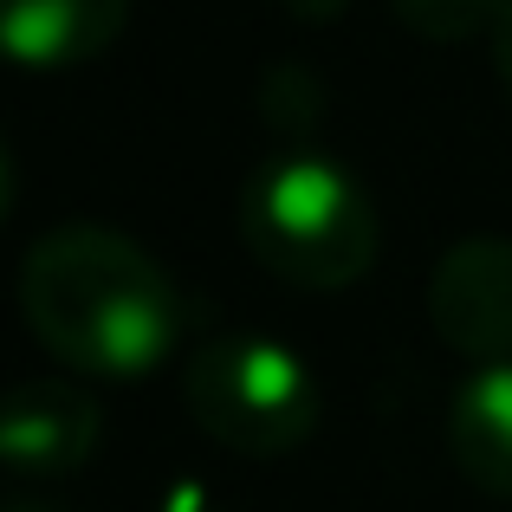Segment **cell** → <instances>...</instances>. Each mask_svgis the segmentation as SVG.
<instances>
[{"label": "cell", "mask_w": 512, "mask_h": 512, "mask_svg": "<svg viewBox=\"0 0 512 512\" xmlns=\"http://www.w3.org/2000/svg\"><path fill=\"white\" fill-rule=\"evenodd\" d=\"M448 454L480 493L512 500V357L461 376L448 402Z\"/></svg>", "instance_id": "52a82bcc"}, {"label": "cell", "mask_w": 512, "mask_h": 512, "mask_svg": "<svg viewBox=\"0 0 512 512\" xmlns=\"http://www.w3.org/2000/svg\"><path fill=\"white\" fill-rule=\"evenodd\" d=\"M493 72H500V78H506V91H512V0H506L500 26H493Z\"/></svg>", "instance_id": "9c48e42d"}, {"label": "cell", "mask_w": 512, "mask_h": 512, "mask_svg": "<svg viewBox=\"0 0 512 512\" xmlns=\"http://www.w3.org/2000/svg\"><path fill=\"white\" fill-rule=\"evenodd\" d=\"M20 312L78 376H150L182 338V292L169 266L98 221L52 227L26 247Z\"/></svg>", "instance_id": "6da1fadb"}, {"label": "cell", "mask_w": 512, "mask_h": 512, "mask_svg": "<svg viewBox=\"0 0 512 512\" xmlns=\"http://www.w3.org/2000/svg\"><path fill=\"white\" fill-rule=\"evenodd\" d=\"M292 13H299V20H338L344 13V0H286Z\"/></svg>", "instance_id": "30bf717a"}, {"label": "cell", "mask_w": 512, "mask_h": 512, "mask_svg": "<svg viewBox=\"0 0 512 512\" xmlns=\"http://www.w3.org/2000/svg\"><path fill=\"white\" fill-rule=\"evenodd\" d=\"M428 325L467 363L512 357V240L467 234L428 273Z\"/></svg>", "instance_id": "277c9868"}, {"label": "cell", "mask_w": 512, "mask_h": 512, "mask_svg": "<svg viewBox=\"0 0 512 512\" xmlns=\"http://www.w3.org/2000/svg\"><path fill=\"white\" fill-rule=\"evenodd\" d=\"M389 7H396V20L409 26V33L435 39V46H467V39H480V33L493 39L506 0H389Z\"/></svg>", "instance_id": "ba28073f"}, {"label": "cell", "mask_w": 512, "mask_h": 512, "mask_svg": "<svg viewBox=\"0 0 512 512\" xmlns=\"http://www.w3.org/2000/svg\"><path fill=\"white\" fill-rule=\"evenodd\" d=\"M13 214V156H7V143H0V221Z\"/></svg>", "instance_id": "8fae6325"}, {"label": "cell", "mask_w": 512, "mask_h": 512, "mask_svg": "<svg viewBox=\"0 0 512 512\" xmlns=\"http://www.w3.org/2000/svg\"><path fill=\"white\" fill-rule=\"evenodd\" d=\"M104 409L91 389L59 383V376H33V383L0 389V467L26 480H59L98 454Z\"/></svg>", "instance_id": "5b68a950"}, {"label": "cell", "mask_w": 512, "mask_h": 512, "mask_svg": "<svg viewBox=\"0 0 512 512\" xmlns=\"http://www.w3.org/2000/svg\"><path fill=\"white\" fill-rule=\"evenodd\" d=\"M182 402L208 441L234 454H292L325 415V383L292 344L266 331L208 338L182 370Z\"/></svg>", "instance_id": "3957f363"}, {"label": "cell", "mask_w": 512, "mask_h": 512, "mask_svg": "<svg viewBox=\"0 0 512 512\" xmlns=\"http://www.w3.org/2000/svg\"><path fill=\"white\" fill-rule=\"evenodd\" d=\"M130 0H0V59L20 72H72L117 46Z\"/></svg>", "instance_id": "8992f818"}, {"label": "cell", "mask_w": 512, "mask_h": 512, "mask_svg": "<svg viewBox=\"0 0 512 512\" xmlns=\"http://www.w3.org/2000/svg\"><path fill=\"white\" fill-rule=\"evenodd\" d=\"M240 240L273 279L305 292H344L376 266V201L344 163L318 150H279L240 188Z\"/></svg>", "instance_id": "7a4b0ae2"}]
</instances>
